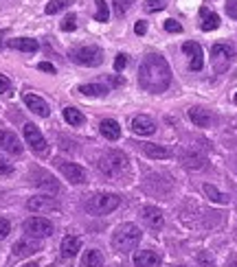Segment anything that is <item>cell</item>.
Returning <instances> with one entry per match:
<instances>
[{
  "instance_id": "obj_47",
  "label": "cell",
  "mask_w": 237,
  "mask_h": 267,
  "mask_svg": "<svg viewBox=\"0 0 237 267\" xmlns=\"http://www.w3.org/2000/svg\"><path fill=\"white\" fill-rule=\"evenodd\" d=\"M24 267H40V265H37V263H26Z\"/></svg>"
},
{
  "instance_id": "obj_7",
  "label": "cell",
  "mask_w": 237,
  "mask_h": 267,
  "mask_svg": "<svg viewBox=\"0 0 237 267\" xmlns=\"http://www.w3.org/2000/svg\"><path fill=\"white\" fill-rule=\"evenodd\" d=\"M22 228L26 232V237H35V239L51 237L53 232H55V226H53V221H49V219H44V217H29L22 224Z\"/></svg>"
},
{
  "instance_id": "obj_42",
  "label": "cell",
  "mask_w": 237,
  "mask_h": 267,
  "mask_svg": "<svg viewBox=\"0 0 237 267\" xmlns=\"http://www.w3.org/2000/svg\"><path fill=\"white\" fill-rule=\"evenodd\" d=\"M37 68L42 70V72H49V75H55V66H53V64H49V62H42V64L37 66Z\"/></svg>"
},
{
  "instance_id": "obj_6",
  "label": "cell",
  "mask_w": 237,
  "mask_h": 267,
  "mask_svg": "<svg viewBox=\"0 0 237 267\" xmlns=\"http://www.w3.org/2000/svg\"><path fill=\"white\" fill-rule=\"evenodd\" d=\"M68 57L79 66H99L103 62V53L99 46H77L70 49Z\"/></svg>"
},
{
  "instance_id": "obj_23",
  "label": "cell",
  "mask_w": 237,
  "mask_h": 267,
  "mask_svg": "<svg viewBox=\"0 0 237 267\" xmlns=\"http://www.w3.org/2000/svg\"><path fill=\"white\" fill-rule=\"evenodd\" d=\"M189 118L198 125V127H209V125L213 123V116H211L204 108H191L189 110Z\"/></svg>"
},
{
  "instance_id": "obj_24",
  "label": "cell",
  "mask_w": 237,
  "mask_h": 267,
  "mask_svg": "<svg viewBox=\"0 0 237 267\" xmlns=\"http://www.w3.org/2000/svg\"><path fill=\"white\" fill-rule=\"evenodd\" d=\"M9 46L16 51H24V53H35L40 49L37 39H31V37H16V39H9Z\"/></svg>"
},
{
  "instance_id": "obj_13",
  "label": "cell",
  "mask_w": 237,
  "mask_h": 267,
  "mask_svg": "<svg viewBox=\"0 0 237 267\" xmlns=\"http://www.w3.org/2000/svg\"><path fill=\"white\" fill-rule=\"evenodd\" d=\"M26 208L31 212H49V210H57L59 204L55 197H49V195H37V197H31L26 202Z\"/></svg>"
},
{
  "instance_id": "obj_22",
  "label": "cell",
  "mask_w": 237,
  "mask_h": 267,
  "mask_svg": "<svg viewBox=\"0 0 237 267\" xmlns=\"http://www.w3.org/2000/svg\"><path fill=\"white\" fill-rule=\"evenodd\" d=\"M200 16H202V22H200L202 31H215L217 26H220V16L213 13V11H209L207 7H202L200 9Z\"/></svg>"
},
{
  "instance_id": "obj_1",
  "label": "cell",
  "mask_w": 237,
  "mask_h": 267,
  "mask_svg": "<svg viewBox=\"0 0 237 267\" xmlns=\"http://www.w3.org/2000/svg\"><path fill=\"white\" fill-rule=\"evenodd\" d=\"M138 83H141L143 90L154 92V95H161V92L167 90L171 83V68L167 59L156 55V53L145 57L141 68H138Z\"/></svg>"
},
{
  "instance_id": "obj_29",
  "label": "cell",
  "mask_w": 237,
  "mask_h": 267,
  "mask_svg": "<svg viewBox=\"0 0 237 267\" xmlns=\"http://www.w3.org/2000/svg\"><path fill=\"white\" fill-rule=\"evenodd\" d=\"M84 265L86 267H103V256L99 250H88L84 254Z\"/></svg>"
},
{
  "instance_id": "obj_40",
  "label": "cell",
  "mask_w": 237,
  "mask_h": 267,
  "mask_svg": "<svg viewBox=\"0 0 237 267\" xmlns=\"http://www.w3.org/2000/svg\"><path fill=\"white\" fill-rule=\"evenodd\" d=\"M226 13L228 18L237 20V0H226Z\"/></svg>"
},
{
  "instance_id": "obj_17",
  "label": "cell",
  "mask_w": 237,
  "mask_h": 267,
  "mask_svg": "<svg viewBox=\"0 0 237 267\" xmlns=\"http://www.w3.org/2000/svg\"><path fill=\"white\" fill-rule=\"evenodd\" d=\"M132 131L138 134V136H151L156 131V125L149 116H134L132 118Z\"/></svg>"
},
{
  "instance_id": "obj_39",
  "label": "cell",
  "mask_w": 237,
  "mask_h": 267,
  "mask_svg": "<svg viewBox=\"0 0 237 267\" xmlns=\"http://www.w3.org/2000/svg\"><path fill=\"white\" fill-rule=\"evenodd\" d=\"M9 232H11V224L7 221V219H3V217H0V241L9 237Z\"/></svg>"
},
{
  "instance_id": "obj_26",
  "label": "cell",
  "mask_w": 237,
  "mask_h": 267,
  "mask_svg": "<svg viewBox=\"0 0 237 267\" xmlns=\"http://www.w3.org/2000/svg\"><path fill=\"white\" fill-rule=\"evenodd\" d=\"M79 92L86 97H105L108 95V88L105 85H99V83H86V85H79Z\"/></svg>"
},
{
  "instance_id": "obj_31",
  "label": "cell",
  "mask_w": 237,
  "mask_h": 267,
  "mask_svg": "<svg viewBox=\"0 0 237 267\" xmlns=\"http://www.w3.org/2000/svg\"><path fill=\"white\" fill-rule=\"evenodd\" d=\"M97 5V11H95V20L97 22H108L110 18V9H108V3L105 0H95Z\"/></svg>"
},
{
  "instance_id": "obj_8",
  "label": "cell",
  "mask_w": 237,
  "mask_h": 267,
  "mask_svg": "<svg viewBox=\"0 0 237 267\" xmlns=\"http://www.w3.org/2000/svg\"><path fill=\"white\" fill-rule=\"evenodd\" d=\"M55 166L59 169V173L64 175V180H68L70 184H84L88 180V173L86 169H82L75 162H66V160H55Z\"/></svg>"
},
{
  "instance_id": "obj_45",
  "label": "cell",
  "mask_w": 237,
  "mask_h": 267,
  "mask_svg": "<svg viewBox=\"0 0 237 267\" xmlns=\"http://www.w3.org/2000/svg\"><path fill=\"white\" fill-rule=\"evenodd\" d=\"M7 35V29H0V44H3V37Z\"/></svg>"
},
{
  "instance_id": "obj_19",
  "label": "cell",
  "mask_w": 237,
  "mask_h": 267,
  "mask_svg": "<svg viewBox=\"0 0 237 267\" xmlns=\"http://www.w3.org/2000/svg\"><path fill=\"white\" fill-rule=\"evenodd\" d=\"M59 248H62V256L64 258H72L79 250H82V239L68 235V237L62 239V245H59Z\"/></svg>"
},
{
  "instance_id": "obj_12",
  "label": "cell",
  "mask_w": 237,
  "mask_h": 267,
  "mask_svg": "<svg viewBox=\"0 0 237 267\" xmlns=\"http://www.w3.org/2000/svg\"><path fill=\"white\" fill-rule=\"evenodd\" d=\"M182 53L189 57V68L191 70H202L204 66V53L202 46L198 42H184L182 44Z\"/></svg>"
},
{
  "instance_id": "obj_3",
  "label": "cell",
  "mask_w": 237,
  "mask_h": 267,
  "mask_svg": "<svg viewBox=\"0 0 237 267\" xmlns=\"http://www.w3.org/2000/svg\"><path fill=\"white\" fill-rule=\"evenodd\" d=\"M118 204H121V197L114 193H95L86 199V210L90 215H108L118 208Z\"/></svg>"
},
{
  "instance_id": "obj_18",
  "label": "cell",
  "mask_w": 237,
  "mask_h": 267,
  "mask_svg": "<svg viewBox=\"0 0 237 267\" xmlns=\"http://www.w3.org/2000/svg\"><path fill=\"white\" fill-rule=\"evenodd\" d=\"M134 265L136 267H161V256L154 250H141L134 254Z\"/></svg>"
},
{
  "instance_id": "obj_10",
  "label": "cell",
  "mask_w": 237,
  "mask_h": 267,
  "mask_svg": "<svg viewBox=\"0 0 237 267\" xmlns=\"http://www.w3.org/2000/svg\"><path fill=\"white\" fill-rule=\"evenodd\" d=\"M31 182L33 186H37L40 191H46V193H59V182L51 173H46L44 169H35L31 173Z\"/></svg>"
},
{
  "instance_id": "obj_15",
  "label": "cell",
  "mask_w": 237,
  "mask_h": 267,
  "mask_svg": "<svg viewBox=\"0 0 237 267\" xmlns=\"http://www.w3.org/2000/svg\"><path fill=\"white\" fill-rule=\"evenodd\" d=\"M24 103H26V108H29L33 114H37V116H49L51 114V108H49V103L44 101V99H40L37 95H31V92H26L24 95Z\"/></svg>"
},
{
  "instance_id": "obj_37",
  "label": "cell",
  "mask_w": 237,
  "mask_h": 267,
  "mask_svg": "<svg viewBox=\"0 0 237 267\" xmlns=\"http://www.w3.org/2000/svg\"><path fill=\"white\" fill-rule=\"evenodd\" d=\"M0 95H11V79L0 72Z\"/></svg>"
},
{
  "instance_id": "obj_32",
  "label": "cell",
  "mask_w": 237,
  "mask_h": 267,
  "mask_svg": "<svg viewBox=\"0 0 237 267\" xmlns=\"http://www.w3.org/2000/svg\"><path fill=\"white\" fill-rule=\"evenodd\" d=\"M165 5H167V0H145L143 9L149 11V13H156V11H163Z\"/></svg>"
},
{
  "instance_id": "obj_30",
  "label": "cell",
  "mask_w": 237,
  "mask_h": 267,
  "mask_svg": "<svg viewBox=\"0 0 237 267\" xmlns=\"http://www.w3.org/2000/svg\"><path fill=\"white\" fill-rule=\"evenodd\" d=\"M70 5H72V0H51V3L44 7V11L49 13V16H55V13L64 11V9H68Z\"/></svg>"
},
{
  "instance_id": "obj_2",
  "label": "cell",
  "mask_w": 237,
  "mask_h": 267,
  "mask_svg": "<svg viewBox=\"0 0 237 267\" xmlns=\"http://www.w3.org/2000/svg\"><path fill=\"white\" fill-rule=\"evenodd\" d=\"M141 237H143V232L138 230V226L121 224L114 230V235H112V248L123 252V254H125V252H132L138 243H141Z\"/></svg>"
},
{
  "instance_id": "obj_35",
  "label": "cell",
  "mask_w": 237,
  "mask_h": 267,
  "mask_svg": "<svg viewBox=\"0 0 237 267\" xmlns=\"http://www.w3.org/2000/svg\"><path fill=\"white\" fill-rule=\"evenodd\" d=\"M165 31L167 33H182V24L178 22V20H174V18H169V20H165Z\"/></svg>"
},
{
  "instance_id": "obj_46",
  "label": "cell",
  "mask_w": 237,
  "mask_h": 267,
  "mask_svg": "<svg viewBox=\"0 0 237 267\" xmlns=\"http://www.w3.org/2000/svg\"><path fill=\"white\" fill-rule=\"evenodd\" d=\"M226 267H237V261H235V258H233V261H230V263H228Z\"/></svg>"
},
{
  "instance_id": "obj_48",
  "label": "cell",
  "mask_w": 237,
  "mask_h": 267,
  "mask_svg": "<svg viewBox=\"0 0 237 267\" xmlns=\"http://www.w3.org/2000/svg\"><path fill=\"white\" fill-rule=\"evenodd\" d=\"M233 101H235V103H237V95H235V99H233Z\"/></svg>"
},
{
  "instance_id": "obj_43",
  "label": "cell",
  "mask_w": 237,
  "mask_h": 267,
  "mask_svg": "<svg viewBox=\"0 0 237 267\" xmlns=\"http://www.w3.org/2000/svg\"><path fill=\"white\" fill-rule=\"evenodd\" d=\"M136 35H145V31H147V24H145V20H141V22H136Z\"/></svg>"
},
{
  "instance_id": "obj_41",
  "label": "cell",
  "mask_w": 237,
  "mask_h": 267,
  "mask_svg": "<svg viewBox=\"0 0 237 267\" xmlns=\"http://www.w3.org/2000/svg\"><path fill=\"white\" fill-rule=\"evenodd\" d=\"M13 171V166H11V162H7V160L0 156V175H9V173Z\"/></svg>"
},
{
  "instance_id": "obj_16",
  "label": "cell",
  "mask_w": 237,
  "mask_h": 267,
  "mask_svg": "<svg viewBox=\"0 0 237 267\" xmlns=\"http://www.w3.org/2000/svg\"><path fill=\"white\" fill-rule=\"evenodd\" d=\"M141 217H143L145 226H147V228H151V230H158L163 226V221H165L161 208H156V206H145Z\"/></svg>"
},
{
  "instance_id": "obj_38",
  "label": "cell",
  "mask_w": 237,
  "mask_h": 267,
  "mask_svg": "<svg viewBox=\"0 0 237 267\" xmlns=\"http://www.w3.org/2000/svg\"><path fill=\"white\" fill-rule=\"evenodd\" d=\"M125 66H128V55H125V53H118L116 55V59H114V70L116 72H121Z\"/></svg>"
},
{
  "instance_id": "obj_27",
  "label": "cell",
  "mask_w": 237,
  "mask_h": 267,
  "mask_svg": "<svg viewBox=\"0 0 237 267\" xmlns=\"http://www.w3.org/2000/svg\"><path fill=\"white\" fill-rule=\"evenodd\" d=\"M202 189H204V195H209L211 202H215V204H228V195H226V193H220L213 184H204Z\"/></svg>"
},
{
  "instance_id": "obj_49",
  "label": "cell",
  "mask_w": 237,
  "mask_h": 267,
  "mask_svg": "<svg viewBox=\"0 0 237 267\" xmlns=\"http://www.w3.org/2000/svg\"><path fill=\"white\" fill-rule=\"evenodd\" d=\"M176 267H184V265H176Z\"/></svg>"
},
{
  "instance_id": "obj_21",
  "label": "cell",
  "mask_w": 237,
  "mask_h": 267,
  "mask_svg": "<svg viewBox=\"0 0 237 267\" xmlns=\"http://www.w3.org/2000/svg\"><path fill=\"white\" fill-rule=\"evenodd\" d=\"M180 162L187 166V169H202V166H204V156H202V153H198V151H193V149H187V151H182Z\"/></svg>"
},
{
  "instance_id": "obj_20",
  "label": "cell",
  "mask_w": 237,
  "mask_h": 267,
  "mask_svg": "<svg viewBox=\"0 0 237 267\" xmlns=\"http://www.w3.org/2000/svg\"><path fill=\"white\" fill-rule=\"evenodd\" d=\"M99 131H101L108 140H116L121 136V125H118L114 118H103V121L99 123Z\"/></svg>"
},
{
  "instance_id": "obj_4",
  "label": "cell",
  "mask_w": 237,
  "mask_h": 267,
  "mask_svg": "<svg viewBox=\"0 0 237 267\" xmlns=\"http://www.w3.org/2000/svg\"><path fill=\"white\" fill-rule=\"evenodd\" d=\"M97 166H99V171H101L103 175L114 177L125 169V166H128V158H125L123 151H108V153H103V156L99 158Z\"/></svg>"
},
{
  "instance_id": "obj_14",
  "label": "cell",
  "mask_w": 237,
  "mask_h": 267,
  "mask_svg": "<svg viewBox=\"0 0 237 267\" xmlns=\"http://www.w3.org/2000/svg\"><path fill=\"white\" fill-rule=\"evenodd\" d=\"M0 149L9 151L11 156H20L22 153V143L13 131L9 129H0Z\"/></svg>"
},
{
  "instance_id": "obj_33",
  "label": "cell",
  "mask_w": 237,
  "mask_h": 267,
  "mask_svg": "<svg viewBox=\"0 0 237 267\" xmlns=\"http://www.w3.org/2000/svg\"><path fill=\"white\" fill-rule=\"evenodd\" d=\"M75 29H77V18L72 16V13H68V16L62 20V31L70 33V31H75Z\"/></svg>"
},
{
  "instance_id": "obj_28",
  "label": "cell",
  "mask_w": 237,
  "mask_h": 267,
  "mask_svg": "<svg viewBox=\"0 0 237 267\" xmlns=\"http://www.w3.org/2000/svg\"><path fill=\"white\" fill-rule=\"evenodd\" d=\"M64 118H66V123L72 125V127H77V125H84V114L79 112L77 108H64Z\"/></svg>"
},
{
  "instance_id": "obj_9",
  "label": "cell",
  "mask_w": 237,
  "mask_h": 267,
  "mask_svg": "<svg viewBox=\"0 0 237 267\" xmlns=\"http://www.w3.org/2000/svg\"><path fill=\"white\" fill-rule=\"evenodd\" d=\"M22 131H24V140H26V145H29L35 153H46V151H49L46 138L42 136V131H40L37 125H33V123H24Z\"/></svg>"
},
{
  "instance_id": "obj_44",
  "label": "cell",
  "mask_w": 237,
  "mask_h": 267,
  "mask_svg": "<svg viewBox=\"0 0 237 267\" xmlns=\"http://www.w3.org/2000/svg\"><path fill=\"white\" fill-rule=\"evenodd\" d=\"M110 81H112V83H114V85H121V83H123V79H118V77H112V79H110Z\"/></svg>"
},
{
  "instance_id": "obj_36",
  "label": "cell",
  "mask_w": 237,
  "mask_h": 267,
  "mask_svg": "<svg viewBox=\"0 0 237 267\" xmlns=\"http://www.w3.org/2000/svg\"><path fill=\"white\" fill-rule=\"evenodd\" d=\"M132 3H134V0H114V13L116 16H125V11L130 9Z\"/></svg>"
},
{
  "instance_id": "obj_34",
  "label": "cell",
  "mask_w": 237,
  "mask_h": 267,
  "mask_svg": "<svg viewBox=\"0 0 237 267\" xmlns=\"http://www.w3.org/2000/svg\"><path fill=\"white\" fill-rule=\"evenodd\" d=\"M198 265L200 267H215V261H213V256H211V252H200V254H198Z\"/></svg>"
},
{
  "instance_id": "obj_11",
  "label": "cell",
  "mask_w": 237,
  "mask_h": 267,
  "mask_svg": "<svg viewBox=\"0 0 237 267\" xmlns=\"http://www.w3.org/2000/svg\"><path fill=\"white\" fill-rule=\"evenodd\" d=\"M40 250H42V243H40V239H35V237H24L13 243V256H18V258L31 256Z\"/></svg>"
},
{
  "instance_id": "obj_25",
  "label": "cell",
  "mask_w": 237,
  "mask_h": 267,
  "mask_svg": "<svg viewBox=\"0 0 237 267\" xmlns=\"http://www.w3.org/2000/svg\"><path fill=\"white\" fill-rule=\"evenodd\" d=\"M141 151L145 153L147 158H154V160H165L169 158V151L165 149L163 145H151V143H141Z\"/></svg>"
},
{
  "instance_id": "obj_5",
  "label": "cell",
  "mask_w": 237,
  "mask_h": 267,
  "mask_svg": "<svg viewBox=\"0 0 237 267\" xmlns=\"http://www.w3.org/2000/svg\"><path fill=\"white\" fill-rule=\"evenodd\" d=\"M235 59V49L230 44H213L211 49V62H213V70L217 75L228 70V66Z\"/></svg>"
}]
</instances>
